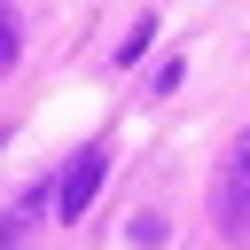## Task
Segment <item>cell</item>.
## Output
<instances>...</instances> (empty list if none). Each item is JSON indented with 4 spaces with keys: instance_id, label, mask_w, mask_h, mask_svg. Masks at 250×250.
<instances>
[{
    "instance_id": "4",
    "label": "cell",
    "mask_w": 250,
    "mask_h": 250,
    "mask_svg": "<svg viewBox=\"0 0 250 250\" xmlns=\"http://www.w3.org/2000/svg\"><path fill=\"white\" fill-rule=\"evenodd\" d=\"M16 55H23V23H16V8L0 0V78L16 70Z\"/></svg>"
},
{
    "instance_id": "1",
    "label": "cell",
    "mask_w": 250,
    "mask_h": 250,
    "mask_svg": "<svg viewBox=\"0 0 250 250\" xmlns=\"http://www.w3.org/2000/svg\"><path fill=\"white\" fill-rule=\"evenodd\" d=\"M211 211H219V227H227V234H250V125L234 133V148H227V164H219Z\"/></svg>"
},
{
    "instance_id": "5",
    "label": "cell",
    "mask_w": 250,
    "mask_h": 250,
    "mask_svg": "<svg viewBox=\"0 0 250 250\" xmlns=\"http://www.w3.org/2000/svg\"><path fill=\"white\" fill-rule=\"evenodd\" d=\"M148 39H156V23H148V16H141V23H133V31H125V47H117V55H125V62H133V55H141V47H148Z\"/></svg>"
},
{
    "instance_id": "2",
    "label": "cell",
    "mask_w": 250,
    "mask_h": 250,
    "mask_svg": "<svg viewBox=\"0 0 250 250\" xmlns=\"http://www.w3.org/2000/svg\"><path fill=\"white\" fill-rule=\"evenodd\" d=\"M102 172H109V148H102V141H86V148L62 164V180H55V211H62V219H78V211L102 195Z\"/></svg>"
},
{
    "instance_id": "3",
    "label": "cell",
    "mask_w": 250,
    "mask_h": 250,
    "mask_svg": "<svg viewBox=\"0 0 250 250\" xmlns=\"http://www.w3.org/2000/svg\"><path fill=\"white\" fill-rule=\"evenodd\" d=\"M39 211H47V195L31 188V195H16V211L0 219V250H31V227H39Z\"/></svg>"
}]
</instances>
